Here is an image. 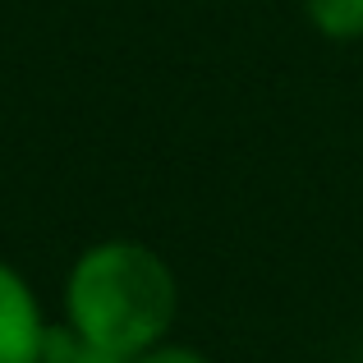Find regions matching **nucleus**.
<instances>
[{
  "instance_id": "obj_1",
  "label": "nucleus",
  "mask_w": 363,
  "mask_h": 363,
  "mask_svg": "<svg viewBox=\"0 0 363 363\" xmlns=\"http://www.w3.org/2000/svg\"><path fill=\"white\" fill-rule=\"evenodd\" d=\"M179 313L175 272L138 240H101L74 257L65 276V322L124 359L161 345Z\"/></svg>"
},
{
  "instance_id": "obj_2",
  "label": "nucleus",
  "mask_w": 363,
  "mask_h": 363,
  "mask_svg": "<svg viewBox=\"0 0 363 363\" xmlns=\"http://www.w3.org/2000/svg\"><path fill=\"white\" fill-rule=\"evenodd\" d=\"M46 331L51 322L33 285L23 281V272L0 262V363H42Z\"/></svg>"
},
{
  "instance_id": "obj_3",
  "label": "nucleus",
  "mask_w": 363,
  "mask_h": 363,
  "mask_svg": "<svg viewBox=\"0 0 363 363\" xmlns=\"http://www.w3.org/2000/svg\"><path fill=\"white\" fill-rule=\"evenodd\" d=\"M303 14L327 42H363V0H303Z\"/></svg>"
},
{
  "instance_id": "obj_4",
  "label": "nucleus",
  "mask_w": 363,
  "mask_h": 363,
  "mask_svg": "<svg viewBox=\"0 0 363 363\" xmlns=\"http://www.w3.org/2000/svg\"><path fill=\"white\" fill-rule=\"evenodd\" d=\"M42 363H133V359L116 354V350H101L97 340L79 336V331H74L69 322H60V327H51V331H46Z\"/></svg>"
},
{
  "instance_id": "obj_5",
  "label": "nucleus",
  "mask_w": 363,
  "mask_h": 363,
  "mask_svg": "<svg viewBox=\"0 0 363 363\" xmlns=\"http://www.w3.org/2000/svg\"><path fill=\"white\" fill-rule=\"evenodd\" d=\"M133 363H212V359L189 350V345H166V340H161V345H152L147 354H138Z\"/></svg>"
}]
</instances>
